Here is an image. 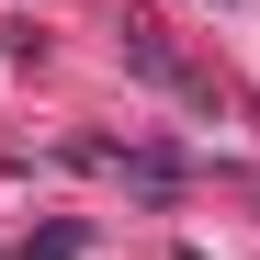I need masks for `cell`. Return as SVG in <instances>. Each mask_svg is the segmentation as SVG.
<instances>
[{
    "label": "cell",
    "mask_w": 260,
    "mask_h": 260,
    "mask_svg": "<svg viewBox=\"0 0 260 260\" xmlns=\"http://www.w3.org/2000/svg\"><path fill=\"white\" fill-rule=\"evenodd\" d=\"M124 57H136V79H147V91H170V102H192V113H215V102H226V91H215V68H192V57L170 46L158 23H124Z\"/></svg>",
    "instance_id": "cell-1"
},
{
    "label": "cell",
    "mask_w": 260,
    "mask_h": 260,
    "mask_svg": "<svg viewBox=\"0 0 260 260\" xmlns=\"http://www.w3.org/2000/svg\"><path fill=\"white\" fill-rule=\"evenodd\" d=\"M102 158H113V170H124L136 192H181V181H192V170L170 158V147H102Z\"/></svg>",
    "instance_id": "cell-2"
}]
</instances>
